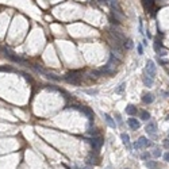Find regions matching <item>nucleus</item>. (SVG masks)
I'll list each match as a JSON object with an SVG mask.
<instances>
[{"label":"nucleus","mask_w":169,"mask_h":169,"mask_svg":"<svg viewBox=\"0 0 169 169\" xmlns=\"http://www.w3.org/2000/svg\"><path fill=\"white\" fill-rule=\"evenodd\" d=\"M85 92L88 93V95H96V93H97V91H96V89H87Z\"/></svg>","instance_id":"nucleus-26"},{"label":"nucleus","mask_w":169,"mask_h":169,"mask_svg":"<svg viewBox=\"0 0 169 169\" xmlns=\"http://www.w3.org/2000/svg\"><path fill=\"white\" fill-rule=\"evenodd\" d=\"M142 102H143V103H146V104H150V103H153V102H154V95H153V93H150V92L143 93V96H142Z\"/></svg>","instance_id":"nucleus-11"},{"label":"nucleus","mask_w":169,"mask_h":169,"mask_svg":"<svg viewBox=\"0 0 169 169\" xmlns=\"http://www.w3.org/2000/svg\"><path fill=\"white\" fill-rule=\"evenodd\" d=\"M115 119H116V122H118V125H119V126L123 125V120H122V116H120L119 112H115Z\"/></svg>","instance_id":"nucleus-22"},{"label":"nucleus","mask_w":169,"mask_h":169,"mask_svg":"<svg viewBox=\"0 0 169 169\" xmlns=\"http://www.w3.org/2000/svg\"><path fill=\"white\" fill-rule=\"evenodd\" d=\"M104 119H106L107 125H108L111 129H115V127H116V123H115V120L112 119V116H111L110 114H104Z\"/></svg>","instance_id":"nucleus-13"},{"label":"nucleus","mask_w":169,"mask_h":169,"mask_svg":"<svg viewBox=\"0 0 169 169\" xmlns=\"http://www.w3.org/2000/svg\"><path fill=\"white\" fill-rule=\"evenodd\" d=\"M108 4L111 6L112 11H115V12H119V14H122V8H120V6H119L118 0H108Z\"/></svg>","instance_id":"nucleus-10"},{"label":"nucleus","mask_w":169,"mask_h":169,"mask_svg":"<svg viewBox=\"0 0 169 169\" xmlns=\"http://www.w3.org/2000/svg\"><path fill=\"white\" fill-rule=\"evenodd\" d=\"M152 156L156 157V158H160V157L162 156V153H161V150H160V149H154L153 153H152Z\"/></svg>","instance_id":"nucleus-20"},{"label":"nucleus","mask_w":169,"mask_h":169,"mask_svg":"<svg viewBox=\"0 0 169 169\" xmlns=\"http://www.w3.org/2000/svg\"><path fill=\"white\" fill-rule=\"evenodd\" d=\"M137 107H135L134 104H129L127 107H126V114H129L130 116H134V115H137Z\"/></svg>","instance_id":"nucleus-12"},{"label":"nucleus","mask_w":169,"mask_h":169,"mask_svg":"<svg viewBox=\"0 0 169 169\" xmlns=\"http://www.w3.org/2000/svg\"><path fill=\"white\" fill-rule=\"evenodd\" d=\"M45 77L46 78H49V80H54V81H60V77H57V76H55V74H51V73H48V72H46L45 73Z\"/></svg>","instance_id":"nucleus-18"},{"label":"nucleus","mask_w":169,"mask_h":169,"mask_svg":"<svg viewBox=\"0 0 169 169\" xmlns=\"http://www.w3.org/2000/svg\"><path fill=\"white\" fill-rule=\"evenodd\" d=\"M141 157H142L143 160H148V158L150 157V154H149V153H143V154H142V156H141Z\"/></svg>","instance_id":"nucleus-29"},{"label":"nucleus","mask_w":169,"mask_h":169,"mask_svg":"<svg viewBox=\"0 0 169 169\" xmlns=\"http://www.w3.org/2000/svg\"><path fill=\"white\" fill-rule=\"evenodd\" d=\"M127 125H129V127L131 129V130H138L139 127H141V123L135 119V118H130V119H127Z\"/></svg>","instance_id":"nucleus-8"},{"label":"nucleus","mask_w":169,"mask_h":169,"mask_svg":"<svg viewBox=\"0 0 169 169\" xmlns=\"http://www.w3.org/2000/svg\"><path fill=\"white\" fill-rule=\"evenodd\" d=\"M145 166L148 169H160L161 168V165H160L157 161H146L145 162Z\"/></svg>","instance_id":"nucleus-14"},{"label":"nucleus","mask_w":169,"mask_h":169,"mask_svg":"<svg viewBox=\"0 0 169 169\" xmlns=\"http://www.w3.org/2000/svg\"><path fill=\"white\" fill-rule=\"evenodd\" d=\"M106 169H112V166H107Z\"/></svg>","instance_id":"nucleus-31"},{"label":"nucleus","mask_w":169,"mask_h":169,"mask_svg":"<svg viewBox=\"0 0 169 169\" xmlns=\"http://www.w3.org/2000/svg\"><path fill=\"white\" fill-rule=\"evenodd\" d=\"M103 143H104V139H103L102 137H93L91 139V145H92V148H93V150H95L96 153L100 150V148L103 146Z\"/></svg>","instance_id":"nucleus-4"},{"label":"nucleus","mask_w":169,"mask_h":169,"mask_svg":"<svg viewBox=\"0 0 169 169\" xmlns=\"http://www.w3.org/2000/svg\"><path fill=\"white\" fill-rule=\"evenodd\" d=\"M65 81L69 84H73V85H78L81 83V76H80V72H69L66 76H65Z\"/></svg>","instance_id":"nucleus-1"},{"label":"nucleus","mask_w":169,"mask_h":169,"mask_svg":"<svg viewBox=\"0 0 169 169\" xmlns=\"http://www.w3.org/2000/svg\"><path fill=\"white\" fill-rule=\"evenodd\" d=\"M145 130H146V133H148L149 135H152L153 138H156V133H157V123H156L154 120H150L149 123L146 125Z\"/></svg>","instance_id":"nucleus-5"},{"label":"nucleus","mask_w":169,"mask_h":169,"mask_svg":"<svg viewBox=\"0 0 169 169\" xmlns=\"http://www.w3.org/2000/svg\"><path fill=\"white\" fill-rule=\"evenodd\" d=\"M126 169H129V168H126Z\"/></svg>","instance_id":"nucleus-35"},{"label":"nucleus","mask_w":169,"mask_h":169,"mask_svg":"<svg viewBox=\"0 0 169 169\" xmlns=\"http://www.w3.org/2000/svg\"><path fill=\"white\" fill-rule=\"evenodd\" d=\"M77 110H80L81 112H84L88 118H89V120H93V111L92 110H89L88 107H83V106H74Z\"/></svg>","instance_id":"nucleus-7"},{"label":"nucleus","mask_w":169,"mask_h":169,"mask_svg":"<svg viewBox=\"0 0 169 169\" xmlns=\"http://www.w3.org/2000/svg\"><path fill=\"white\" fill-rule=\"evenodd\" d=\"M85 169H92V168H91V166H88V168H85Z\"/></svg>","instance_id":"nucleus-32"},{"label":"nucleus","mask_w":169,"mask_h":169,"mask_svg":"<svg viewBox=\"0 0 169 169\" xmlns=\"http://www.w3.org/2000/svg\"><path fill=\"white\" fill-rule=\"evenodd\" d=\"M141 119H142V120L150 119V114H149L148 111H142V112H141Z\"/></svg>","instance_id":"nucleus-19"},{"label":"nucleus","mask_w":169,"mask_h":169,"mask_svg":"<svg viewBox=\"0 0 169 169\" xmlns=\"http://www.w3.org/2000/svg\"><path fill=\"white\" fill-rule=\"evenodd\" d=\"M88 134H91V135H93V137H96V135H97V130L96 129H89V130H88Z\"/></svg>","instance_id":"nucleus-24"},{"label":"nucleus","mask_w":169,"mask_h":169,"mask_svg":"<svg viewBox=\"0 0 169 169\" xmlns=\"http://www.w3.org/2000/svg\"><path fill=\"white\" fill-rule=\"evenodd\" d=\"M137 50H138V53H139L141 55L143 54V48H142V45H141V43H138V45H137Z\"/></svg>","instance_id":"nucleus-25"},{"label":"nucleus","mask_w":169,"mask_h":169,"mask_svg":"<svg viewBox=\"0 0 169 169\" xmlns=\"http://www.w3.org/2000/svg\"><path fill=\"white\" fill-rule=\"evenodd\" d=\"M152 145H153V142H150L146 137H139L138 141L134 143V149L139 150V149H143V148H149V146H152Z\"/></svg>","instance_id":"nucleus-3"},{"label":"nucleus","mask_w":169,"mask_h":169,"mask_svg":"<svg viewBox=\"0 0 169 169\" xmlns=\"http://www.w3.org/2000/svg\"><path fill=\"white\" fill-rule=\"evenodd\" d=\"M164 148H165V149H169V138L168 139H165V141H164Z\"/></svg>","instance_id":"nucleus-27"},{"label":"nucleus","mask_w":169,"mask_h":169,"mask_svg":"<svg viewBox=\"0 0 169 169\" xmlns=\"http://www.w3.org/2000/svg\"><path fill=\"white\" fill-rule=\"evenodd\" d=\"M168 138H169V133H168Z\"/></svg>","instance_id":"nucleus-34"},{"label":"nucleus","mask_w":169,"mask_h":169,"mask_svg":"<svg viewBox=\"0 0 169 169\" xmlns=\"http://www.w3.org/2000/svg\"><path fill=\"white\" fill-rule=\"evenodd\" d=\"M145 73H146L149 77H152V78H154V77H156L157 68H156V64H154L152 60H149L148 62H146V68H145Z\"/></svg>","instance_id":"nucleus-2"},{"label":"nucleus","mask_w":169,"mask_h":169,"mask_svg":"<svg viewBox=\"0 0 169 169\" xmlns=\"http://www.w3.org/2000/svg\"><path fill=\"white\" fill-rule=\"evenodd\" d=\"M161 49H162V45H161V41H158V39H156L154 41V51L158 54L160 51H161Z\"/></svg>","instance_id":"nucleus-17"},{"label":"nucleus","mask_w":169,"mask_h":169,"mask_svg":"<svg viewBox=\"0 0 169 169\" xmlns=\"http://www.w3.org/2000/svg\"><path fill=\"white\" fill-rule=\"evenodd\" d=\"M99 157L96 156V152H95V154H91L89 157H88V160H87V162L89 164V165H92V164H95V165H97V164H99Z\"/></svg>","instance_id":"nucleus-15"},{"label":"nucleus","mask_w":169,"mask_h":169,"mask_svg":"<svg viewBox=\"0 0 169 169\" xmlns=\"http://www.w3.org/2000/svg\"><path fill=\"white\" fill-rule=\"evenodd\" d=\"M164 160H165V161H166V162H169V152H168V153H165V154H164Z\"/></svg>","instance_id":"nucleus-30"},{"label":"nucleus","mask_w":169,"mask_h":169,"mask_svg":"<svg viewBox=\"0 0 169 169\" xmlns=\"http://www.w3.org/2000/svg\"><path fill=\"white\" fill-rule=\"evenodd\" d=\"M168 96H169V89H168Z\"/></svg>","instance_id":"nucleus-33"},{"label":"nucleus","mask_w":169,"mask_h":169,"mask_svg":"<svg viewBox=\"0 0 169 169\" xmlns=\"http://www.w3.org/2000/svg\"><path fill=\"white\" fill-rule=\"evenodd\" d=\"M125 87H126V83H122L120 85L115 89V92H116V93H122V92H123V89H125Z\"/></svg>","instance_id":"nucleus-23"},{"label":"nucleus","mask_w":169,"mask_h":169,"mask_svg":"<svg viewBox=\"0 0 169 169\" xmlns=\"http://www.w3.org/2000/svg\"><path fill=\"white\" fill-rule=\"evenodd\" d=\"M142 81H143V84H145L146 87H152V85H153V78L149 77L146 73H145L143 76H142Z\"/></svg>","instance_id":"nucleus-16"},{"label":"nucleus","mask_w":169,"mask_h":169,"mask_svg":"<svg viewBox=\"0 0 169 169\" xmlns=\"http://www.w3.org/2000/svg\"><path fill=\"white\" fill-rule=\"evenodd\" d=\"M6 57H8L11 61H14V62H19V64H25V62H26V60L20 58L19 55H16L15 53H12V51L7 50V49H6Z\"/></svg>","instance_id":"nucleus-6"},{"label":"nucleus","mask_w":169,"mask_h":169,"mask_svg":"<svg viewBox=\"0 0 169 169\" xmlns=\"http://www.w3.org/2000/svg\"><path fill=\"white\" fill-rule=\"evenodd\" d=\"M120 138H122V142H123L125 146L129 150H131V143H130V137H129V134L122 133V134H120Z\"/></svg>","instance_id":"nucleus-9"},{"label":"nucleus","mask_w":169,"mask_h":169,"mask_svg":"<svg viewBox=\"0 0 169 169\" xmlns=\"http://www.w3.org/2000/svg\"><path fill=\"white\" fill-rule=\"evenodd\" d=\"M133 41H131V39H127V41H126L125 42V48L126 49H127V50H131V49H133Z\"/></svg>","instance_id":"nucleus-21"},{"label":"nucleus","mask_w":169,"mask_h":169,"mask_svg":"<svg viewBox=\"0 0 169 169\" xmlns=\"http://www.w3.org/2000/svg\"><path fill=\"white\" fill-rule=\"evenodd\" d=\"M0 70H6V72H12V69H11V68H7V66L0 68Z\"/></svg>","instance_id":"nucleus-28"}]
</instances>
